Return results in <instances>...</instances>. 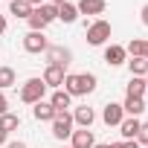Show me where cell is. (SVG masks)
I'll return each instance as SVG.
<instances>
[{
    "mask_svg": "<svg viewBox=\"0 0 148 148\" xmlns=\"http://www.w3.org/2000/svg\"><path fill=\"white\" fill-rule=\"evenodd\" d=\"M110 32H113V26H110L105 18H96L93 23H87L84 38H87V44H90V47H105V44L110 41Z\"/></svg>",
    "mask_w": 148,
    "mask_h": 148,
    "instance_id": "cell-2",
    "label": "cell"
},
{
    "mask_svg": "<svg viewBox=\"0 0 148 148\" xmlns=\"http://www.w3.org/2000/svg\"><path fill=\"white\" fill-rule=\"evenodd\" d=\"M64 79H67V70H64V67H52V64L44 67L41 82L47 84V90H61V87H64Z\"/></svg>",
    "mask_w": 148,
    "mask_h": 148,
    "instance_id": "cell-6",
    "label": "cell"
},
{
    "mask_svg": "<svg viewBox=\"0 0 148 148\" xmlns=\"http://www.w3.org/2000/svg\"><path fill=\"white\" fill-rule=\"evenodd\" d=\"M125 119V110H122V105H116V102H108L105 108H102V122L105 125H116L119 128V122Z\"/></svg>",
    "mask_w": 148,
    "mask_h": 148,
    "instance_id": "cell-10",
    "label": "cell"
},
{
    "mask_svg": "<svg viewBox=\"0 0 148 148\" xmlns=\"http://www.w3.org/2000/svg\"><path fill=\"white\" fill-rule=\"evenodd\" d=\"M125 64H128V70H131V76H139V79L148 76V61H145V58H128Z\"/></svg>",
    "mask_w": 148,
    "mask_h": 148,
    "instance_id": "cell-20",
    "label": "cell"
},
{
    "mask_svg": "<svg viewBox=\"0 0 148 148\" xmlns=\"http://www.w3.org/2000/svg\"><path fill=\"white\" fill-rule=\"evenodd\" d=\"M6 108H9V99H6V93H3V90H0V116H3V113H9Z\"/></svg>",
    "mask_w": 148,
    "mask_h": 148,
    "instance_id": "cell-28",
    "label": "cell"
},
{
    "mask_svg": "<svg viewBox=\"0 0 148 148\" xmlns=\"http://www.w3.org/2000/svg\"><path fill=\"white\" fill-rule=\"evenodd\" d=\"M122 110H125V116H142L145 113V99H139V96H125V102H122Z\"/></svg>",
    "mask_w": 148,
    "mask_h": 148,
    "instance_id": "cell-14",
    "label": "cell"
},
{
    "mask_svg": "<svg viewBox=\"0 0 148 148\" xmlns=\"http://www.w3.org/2000/svg\"><path fill=\"white\" fill-rule=\"evenodd\" d=\"M47 47H49V41L44 32H26L23 35V49L29 55H41V52H47Z\"/></svg>",
    "mask_w": 148,
    "mask_h": 148,
    "instance_id": "cell-7",
    "label": "cell"
},
{
    "mask_svg": "<svg viewBox=\"0 0 148 148\" xmlns=\"http://www.w3.org/2000/svg\"><path fill=\"white\" fill-rule=\"evenodd\" d=\"M49 125H52V136L64 142V139H70L73 125H76V122H73V113H67V110H64V113H55V119H52Z\"/></svg>",
    "mask_w": 148,
    "mask_h": 148,
    "instance_id": "cell-5",
    "label": "cell"
},
{
    "mask_svg": "<svg viewBox=\"0 0 148 148\" xmlns=\"http://www.w3.org/2000/svg\"><path fill=\"white\" fill-rule=\"evenodd\" d=\"M73 122H76L79 128H90V125L96 122V110H93V108H87V105H82V108L73 110Z\"/></svg>",
    "mask_w": 148,
    "mask_h": 148,
    "instance_id": "cell-13",
    "label": "cell"
},
{
    "mask_svg": "<svg viewBox=\"0 0 148 148\" xmlns=\"http://www.w3.org/2000/svg\"><path fill=\"white\" fill-rule=\"evenodd\" d=\"M58 21H61V23H76V21H79V9H76V3L64 0V3L58 6Z\"/></svg>",
    "mask_w": 148,
    "mask_h": 148,
    "instance_id": "cell-17",
    "label": "cell"
},
{
    "mask_svg": "<svg viewBox=\"0 0 148 148\" xmlns=\"http://www.w3.org/2000/svg\"><path fill=\"white\" fill-rule=\"evenodd\" d=\"M96 145V136L90 128H82V131H73L70 134V148H93Z\"/></svg>",
    "mask_w": 148,
    "mask_h": 148,
    "instance_id": "cell-9",
    "label": "cell"
},
{
    "mask_svg": "<svg viewBox=\"0 0 148 148\" xmlns=\"http://www.w3.org/2000/svg\"><path fill=\"white\" fill-rule=\"evenodd\" d=\"M136 142H139V145H148V122H142V125H139V134H136Z\"/></svg>",
    "mask_w": 148,
    "mask_h": 148,
    "instance_id": "cell-26",
    "label": "cell"
},
{
    "mask_svg": "<svg viewBox=\"0 0 148 148\" xmlns=\"http://www.w3.org/2000/svg\"><path fill=\"white\" fill-rule=\"evenodd\" d=\"M145 79H139V76H131V82L125 84V96H139V99H145Z\"/></svg>",
    "mask_w": 148,
    "mask_h": 148,
    "instance_id": "cell-19",
    "label": "cell"
},
{
    "mask_svg": "<svg viewBox=\"0 0 148 148\" xmlns=\"http://www.w3.org/2000/svg\"><path fill=\"white\" fill-rule=\"evenodd\" d=\"M18 128H21V116H15V113H3V116H0V131L12 134Z\"/></svg>",
    "mask_w": 148,
    "mask_h": 148,
    "instance_id": "cell-21",
    "label": "cell"
},
{
    "mask_svg": "<svg viewBox=\"0 0 148 148\" xmlns=\"http://www.w3.org/2000/svg\"><path fill=\"white\" fill-rule=\"evenodd\" d=\"M44 55H47V64H52V67H64V70H67V67L73 64V52H70L64 44H49Z\"/></svg>",
    "mask_w": 148,
    "mask_h": 148,
    "instance_id": "cell-4",
    "label": "cell"
},
{
    "mask_svg": "<svg viewBox=\"0 0 148 148\" xmlns=\"http://www.w3.org/2000/svg\"><path fill=\"white\" fill-rule=\"evenodd\" d=\"M110 148H142V145H139L136 139H122V142H113Z\"/></svg>",
    "mask_w": 148,
    "mask_h": 148,
    "instance_id": "cell-27",
    "label": "cell"
},
{
    "mask_svg": "<svg viewBox=\"0 0 148 148\" xmlns=\"http://www.w3.org/2000/svg\"><path fill=\"white\" fill-rule=\"evenodd\" d=\"M15 82H18L15 70H12V67H0V90H9Z\"/></svg>",
    "mask_w": 148,
    "mask_h": 148,
    "instance_id": "cell-23",
    "label": "cell"
},
{
    "mask_svg": "<svg viewBox=\"0 0 148 148\" xmlns=\"http://www.w3.org/2000/svg\"><path fill=\"white\" fill-rule=\"evenodd\" d=\"M145 87H148V76H145Z\"/></svg>",
    "mask_w": 148,
    "mask_h": 148,
    "instance_id": "cell-37",
    "label": "cell"
},
{
    "mask_svg": "<svg viewBox=\"0 0 148 148\" xmlns=\"http://www.w3.org/2000/svg\"><path fill=\"white\" fill-rule=\"evenodd\" d=\"M32 116H35L38 122H52V119H55V110H52V105L44 99V102L32 105Z\"/></svg>",
    "mask_w": 148,
    "mask_h": 148,
    "instance_id": "cell-16",
    "label": "cell"
},
{
    "mask_svg": "<svg viewBox=\"0 0 148 148\" xmlns=\"http://www.w3.org/2000/svg\"><path fill=\"white\" fill-rule=\"evenodd\" d=\"M125 61H128L125 47H119V44H108V47H105V64H108V67H122Z\"/></svg>",
    "mask_w": 148,
    "mask_h": 148,
    "instance_id": "cell-8",
    "label": "cell"
},
{
    "mask_svg": "<svg viewBox=\"0 0 148 148\" xmlns=\"http://www.w3.org/2000/svg\"><path fill=\"white\" fill-rule=\"evenodd\" d=\"M6 26H9V23H6V15H0V35L6 32Z\"/></svg>",
    "mask_w": 148,
    "mask_h": 148,
    "instance_id": "cell-31",
    "label": "cell"
},
{
    "mask_svg": "<svg viewBox=\"0 0 148 148\" xmlns=\"http://www.w3.org/2000/svg\"><path fill=\"white\" fill-rule=\"evenodd\" d=\"M47 3H52V6H61V3H64V0H47Z\"/></svg>",
    "mask_w": 148,
    "mask_h": 148,
    "instance_id": "cell-36",
    "label": "cell"
},
{
    "mask_svg": "<svg viewBox=\"0 0 148 148\" xmlns=\"http://www.w3.org/2000/svg\"><path fill=\"white\" fill-rule=\"evenodd\" d=\"M9 3H12V0H9Z\"/></svg>",
    "mask_w": 148,
    "mask_h": 148,
    "instance_id": "cell-39",
    "label": "cell"
},
{
    "mask_svg": "<svg viewBox=\"0 0 148 148\" xmlns=\"http://www.w3.org/2000/svg\"><path fill=\"white\" fill-rule=\"evenodd\" d=\"M142 148H148V145H142Z\"/></svg>",
    "mask_w": 148,
    "mask_h": 148,
    "instance_id": "cell-38",
    "label": "cell"
},
{
    "mask_svg": "<svg viewBox=\"0 0 148 148\" xmlns=\"http://www.w3.org/2000/svg\"><path fill=\"white\" fill-rule=\"evenodd\" d=\"M67 148H70V145H67Z\"/></svg>",
    "mask_w": 148,
    "mask_h": 148,
    "instance_id": "cell-40",
    "label": "cell"
},
{
    "mask_svg": "<svg viewBox=\"0 0 148 148\" xmlns=\"http://www.w3.org/2000/svg\"><path fill=\"white\" fill-rule=\"evenodd\" d=\"M142 58L148 61V41H145V49H142Z\"/></svg>",
    "mask_w": 148,
    "mask_h": 148,
    "instance_id": "cell-34",
    "label": "cell"
},
{
    "mask_svg": "<svg viewBox=\"0 0 148 148\" xmlns=\"http://www.w3.org/2000/svg\"><path fill=\"white\" fill-rule=\"evenodd\" d=\"M142 49H145V41H142V38H134V41L125 47L128 58H142Z\"/></svg>",
    "mask_w": 148,
    "mask_h": 148,
    "instance_id": "cell-25",
    "label": "cell"
},
{
    "mask_svg": "<svg viewBox=\"0 0 148 148\" xmlns=\"http://www.w3.org/2000/svg\"><path fill=\"white\" fill-rule=\"evenodd\" d=\"M139 21H142V23H145V26H148V3H145V6H142V12H139Z\"/></svg>",
    "mask_w": 148,
    "mask_h": 148,
    "instance_id": "cell-29",
    "label": "cell"
},
{
    "mask_svg": "<svg viewBox=\"0 0 148 148\" xmlns=\"http://www.w3.org/2000/svg\"><path fill=\"white\" fill-rule=\"evenodd\" d=\"M38 12H41V18L47 21V23H52V21H58V6H52V3H41V6H35Z\"/></svg>",
    "mask_w": 148,
    "mask_h": 148,
    "instance_id": "cell-24",
    "label": "cell"
},
{
    "mask_svg": "<svg viewBox=\"0 0 148 148\" xmlns=\"http://www.w3.org/2000/svg\"><path fill=\"white\" fill-rule=\"evenodd\" d=\"M93 148H110V145H108V142H96Z\"/></svg>",
    "mask_w": 148,
    "mask_h": 148,
    "instance_id": "cell-35",
    "label": "cell"
},
{
    "mask_svg": "<svg viewBox=\"0 0 148 148\" xmlns=\"http://www.w3.org/2000/svg\"><path fill=\"white\" fill-rule=\"evenodd\" d=\"M139 125H142V119H136V116H125V119L119 122V134H122V139H136Z\"/></svg>",
    "mask_w": 148,
    "mask_h": 148,
    "instance_id": "cell-15",
    "label": "cell"
},
{
    "mask_svg": "<svg viewBox=\"0 0 148 148\" xmlns=\"http://www.w3.org/2000/svg\"><path fill=\"white\" fill-rule=\"evenodd\" d=\"M26 3H29V6L35 9V6H41V3H47V0H26Z\"/></svg>",
    "mask_w": 148,
    "mask_h": 148,
    "instance_id": "cell-33",
    "label": "cell"
},
{
    "mask_svg": "<svg viewBox=\"0 0 148 148\" xmlns=\"http://www.w3.org/2000/svg\"><path fill=\"white\" fill-rule=\"evenodd\" d=\"M26 23H29V32H44V29L49 26V23L41 18V12H38V9H32V15L26 18Z\"/></svg>",
    "mask_w": 148,
    "mask_h": 148,
    "instance_id": "cell-22",
    "label": "cell"
},
{
    "mask_svg": "<svg viewBox=\"0 0 148 148\" xmlns=\"http://www.w3.org/2000/svg\"><path fill=\"white\" fill-rule=\"evenodd\" d=\"M6 148H29V145H26V142H21V139H18V142H6Z\"/></svg>",
    "mask_w": 148,
    "mask_h": 148,
    "instance_id": "cell-30",
    "label": "cell"
},
{
    "mask_svg": "<svg viewBox=\"0 0 148 148\" xmlns=\"http://www.w3.org/2000/svg\"><path fill=\"white\" fill-rule=\"evenodd\" d=\"M47 102L52 105V110H55V113H64L67 108H73V96H70L64 87H61V90H52V96H49Z\"/></svg>",
    "mask_w": 148,
    "mask_h": 148,
    "instance_id": "cell-12",
    "label": "cell"
},
{
    "mask_svg": "<svg viewBox=\"0 0 148 148\" xmlns=\"http://www.w3.org/2000/svg\"><path fill=\"white\" fill-rule=\"evenodd\" d=\"M6 142H9V134H6V131H0V145H6Z\"/></svg>",
    "mask_w": 148,
    "mask_h": 148,
    "instance_id": "cell-32",
    "label": "cell"
},
{
    "mask_svg": "<svg viewBox=\"0 0 148 148\" xmlns=\"http://www.w3.org/2000/svg\"><path fill=\"white\" fill-rule=\"evenodd\" d=\"M44 96H47V84L38 76H32L21 84V102L23 105H38V102H44Z\"/></svg>",
    "mask_w": 148,
    "mask_h": 148,
    "instance_id": "cell-3",
    "label": "cell"
},
{
    "mask_svg": "<svg viewBox=\"0 0 148 148\" xmlns=\"http://www.w3.org/2000/svg\"><path fill=\"white\" fill-rule=\"evenodd\" d=\"M96 76L93 73H67V79H64V90L70 96H87L96 90Z\"/></svg>",
    "mask_w": 148,
    "mask_h": 148,
    "instance_id": "cell-1",
    "label": "cell"
},
{
    "mask_svg": "<svg viewBox=\"0 0 148 148\" xmlns=\"http://www.w3.org/2000/svg\"><path fill=\"white\" fill-rule=\"evenodd\" d=\"M76 9H79V15H90V18H99V15H105L108 3H105V0H79V3H76Z\"/></svg>",
    "mask_w": 148,
    "mask_h": 148,
    "instance_id": "cell-11",
    "label": "cell"
},
{
    "mask_svg": "<svg viewBox=\"0 0 148 148\" xmlns=\"http://www.w3.org/2000/svg\"><path fill=\"white\" fill-rule=\"evenodd\" d=\"M9 15L18 18V21H26L32 15V6L26 3V0H12V3H9Z\"/></svg>",
    "mask_w": 148,
    "mask_h": 148,
    "instance_id": "cell-18",
    "label": "cell"
}]
</instances>
